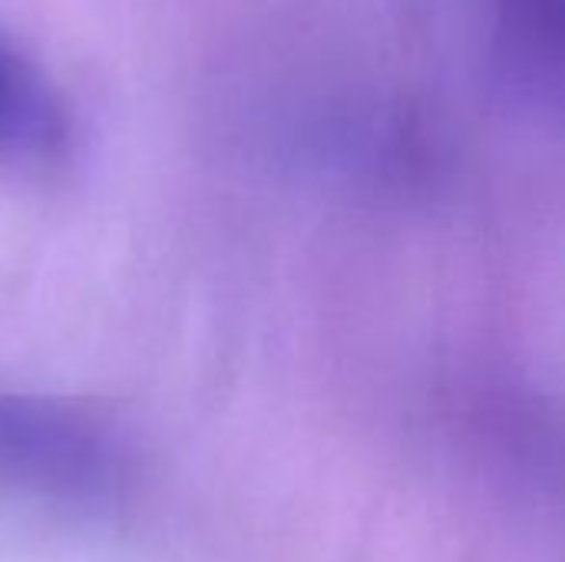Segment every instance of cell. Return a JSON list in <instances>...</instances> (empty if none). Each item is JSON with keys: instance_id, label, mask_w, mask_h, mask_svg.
Listing matches in <instances>:
<instances>
[{"instance_id": "cell-2", "label": "cell", "mask_w": 565, "mask_h": 562, "mask_svg": "<svg viewBox=\"0 0 565 562\" xmlns=\"http://www.w3.org/2000/svg\"><path fill=\"white\" fill-rule=\"evenodd\" d=\"M70 149V119L56 93L0 33V156L56 162Z\"/></svg>"}, {"instance_id": "cell-1", "label": "cell", "mask_w": 565, "mask_h": 562, "mask_svg": "<svg viewBox=\"0 0 565 562\" xmlns=\"http://www.w3.org/2000/svg\"><path fill=\"white\" fill-rule=\"evenodd\" d=\"M126 457L93 417L53 401L0 394V484L63 503H103Z\"/></svg>"}, {"instance_id": "cell-3", "label": "cell", "mask_w": 565, "mask_h": 562, "mask_svg": "<svg viewBox=\"0 0 565 562\" xmlns=\"http://www.w3.org/2000/svg\"><path fill=\"white\" fill-rule=\"evenodd\" d=\"M503 53L513 86L526 96L559 89V0H503Z\"/></svg>"}]
</instances>
